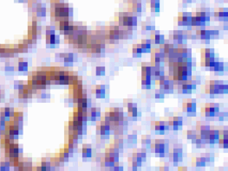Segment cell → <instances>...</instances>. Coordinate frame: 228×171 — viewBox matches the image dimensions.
Wrapping results in <instances>:
<instances>
[{"label": "cell", "mask_w": 228, "mask_h": 171, "mask_svg": "<svg viewBox=\"0 0 228 171\" xmlns=\"http://www.w3.org/2000/svg\"><path fill=\"white\" fill-rule=\"evenodd\" d=\"M169 149V141L167 139H156L151 143L150 150L152 152L158 155L161 152H165L166 154L168 153Z\"/></svg>", "instance_id": "cell-1"}, {"label": "cell", "mask_w": 228, "mask_h": 171, "mask_svg": "<svg viewBox=\"0 0 228 171\" xmlns=\"http://www.w3.org/2000/svg\"><path fill=\"white\" fill-rule=\"evenodd\" d=\"M220 112V106L217 104H207L206 107L202 109V113L203 115L208 117V118H213L215 116L218 115V113Z\"/></svg>", "instance_id": "cell-2"}, {"label": "cell", "mask_w": 228, "mask_h": 171, "mask_svg": "<svg viewBox=\"0 0 228 171\" xmlns=\"http://www.w3.org/2000/svg\"><path fill=\"white\" fill-rule=\"evenodd\" d=\"M183 112H187L188 116H195L196 114V102L194 100H186L182 104Z\"/></svg>", "instance_id": "cell-3"}, {"label": "cell", "mask_w": 228, "mask_h": 171, "mask_svg": "<svg viewBox=\"0 0 228 171\" xmlns=\"http://www.w3.org/2000/svg\"><path fill=\"white\" fill-rule=\"evenodd\" d=\"M169 129L173 130H178L181 129L183 125V119L181 117H172L168 121Z\"/></svg>", "instance_id": "cell-4"}, {"label": "cell", "mask_w": 228, "mask_h": 171, "mask_svg": "<svg viewBox=\"0 0 228 171\" xmlns=\"http://www.w3.org/2000/svg\"><path fill=\"white\" fill-rule=\"evenodd\" d=\"M222 83L220 81H211L209 84L206 86V93L210 94V96L213 97L215 94H219V85Z\"/></svg>", "instance_id": "cell-5"}, {"label": "cell", "mask_w": 228, "mask_h": 171, "mask_svg": "<svg viewBox=\"0 0 228 171\" xmlns=\"http://www.w3.org/2000/svg\"><path fill=\"white\" fill-rule=\"evenodd\" d=\"M127 118L131 120H135L137 119L138 116V109H137V105L133 102H129L127 105Z\"/></svg>", "instance_id": "cell-6"}, {"label": "cell", "mask_w": 228, "mask_h": 171, "mask_svg": "<svg viewBox=\"0 0 228 171\" xmlns=\"http://www.w3.org/2000/svg\"><path fill=\"white\" fill-rule=\"evenodd\" d=\"M150 32H151V39L150 40H153L154 44H163L166 42L165 41V37L160 33L159 30H151Z\"/></svg>", "instance_id": "cell-7"}, {"label": "cell", "mask_w": 228, "mask_h": 171, "mask_svg": "<svg viewBox=\"0 0 228 171\" xmlns=\"http://www.w3.org/2000/svg\"><path fill=\"white\" fill-rule=\"evenodd\" d=\"M88 117L89 120L96 122L101 117V109L99 107H90L88 110Z\"/></svg>", "instance_id": "cell-8"}, {"label": "cell", "mask_w": 228, "mask_h": 171, "mask_svg": "<svg viewBox=\"0 0 228 171\" xmlns=\"http://www.w3.org/2000/svg\"><path fill=\"white\" fill-rule=\"evenodd\" d=\"M153 129L155 130L156 134L163 135L166 131L165 129V121H155L152 124Z\"/></svg>", "instance_id": "cell-9"}, {"label": "cell", "mask_w": 228, "mask_h": 171, "mask_svg": "<svg viewBox=\"0 0 228 171\" xmlns=\"http://www.w3.org/2000/svg\"><path fill=\"white\" fill-rule=\"evenodd\" d=\"M219 139H220V130L211 128L209 132V138H208V144L213 145L214 144L218 143Z\"/></svg>", "instance_id": "cell-10"}, {"label": "cell", "mask_w": 228, "mask_h": 171, "mask_svg": "<svg viewBox=\"0 0 228 171\" xmlns=\"http://www.w3.org/2000/svg\"><path fill=\"white\" fill-rule=\"evenodd\" d=\"M191 15L187 13H181L178 17V24L179 26H188L190 22Z\"/></svg>", "instance_id": "cell-11"}, {"label": "cell", "mask_w": 228, "mask_h": 171, "mask_svg": "<svg viewBox=\"0 0 228 171\" xmlns=\"http://www.w3.org/2000/svg\"><path fill=\"white\" fill-rule=\"evenodd\" d=\"M214 17L219 18L220 21L227 22L228 11L227 9H219L216 11H214Z\"/></svg>", "instance_id": "cell-12"}, {"label": "cell", "mask_w": 228, "mask_h": 171, "mask_svg": "<svg viewBox=\"0 0 228 171\" xmlns=\"http://www.w3.org/2000/svg\"><path fill=\"white\" fill-rule=\"evenodd\" d=\"M196 37L200 38L201 41L203 40H210L211 39V35L209 33V30H198L195 32Z\"/></svg>", "instance_id": "cell-13"}, {"label": "cell", "mask_w": 228, "mask_h": 171, "mask_svg": "<svg viewBox=\"0 0 228 171\" xmlns=\"http://www.w3.org/2000/svg\"><path fill=\"white\" fill-rule=\"evenodd\" d=\"M82 156L84 161L92 157V148L90 144H83L82 149Z\"/></svg>", "instance_id": "cell-14"}, {"label": "cell", "mask_w": 228, "mask_h": 171, "mask_svg": "<svg viewBox=\"0 0 228 171\" xmlns=\"http://www.w3.org/2000/svg\"><path fill=\"white\" fill-rule=\"evenodd\" d=\"M180 86H181V92L183 93H191L193 90H194L196 88V85L191 83L188 81H187L185 83H183Z\"/></svg>", "instance_id": "cell-15"}, {"label": "cell", "mask_w": 228, "mask_h": 171, "mask_svg": "<svg viewBox=\"0 0 228 171\" xmlns=\"http://www.w3.org/2000/svg\"><path fill=\"white\" fill-rule=\"evenodd\" d=\"M105 86L104 85H97L96 87H94V91L96 93V97L97 99H104L105 98Z\"/></svg>", "instance_id": "cell-16"}, {"label": "cell", "mask_w": 228, "mask_h": 171, "mask_svg": "<svg viewBox=\"0 0 228 171\" xmlns=\"http://www.w3.org/2000/svg\"><path fill=\"white\" fill-rule=\"evenodd\" d=\"M140 44H141L142 53H148L152 48V42L150 39H142Z\"/></svg>", "instance_id": "cell-17"}, {"label": "cell", "mask_w": 228, "mask_h": 171, "mask_svg": "<svg viewBox=\"0 0 228 171\" xmlns=\"http://www.w3.org/2000/svg\"><path fill=\"white\" fill-rule=\"evenodd\" d=\"M152 77L148 75H142V86L143 89H150Z\"/></svg>", "instance_id": "cell-18"}, {"label": "cell", "mask_w": 228, "mask_h": 171, "mask_svg": "<svg viewBox=\"0 0 228 171\" xmlns=\"http://www.w3.org/2000/svg\"><path fill=\"white\" fill-rule=\"evenodd\" d=\"M168 157L169 161L171 163H174V164H177V163L182 161V155H179V154H177L175 152H173L171 150L168 152Z\"/></svg>", "instance_id": "cell-19"}, {"label": "cell", "mask_w": 228, "mask_h": 171, "mask_svg": "<svg viewBox=\"0 0 228 171\" xmlns=\"http://www.w3.org/2000/svg\"><path fill=\"white\" fill-rule=\"evenodd\" d=\"M214 50L213 48H202L201 49V58L202 59H208L214 57Z\"/></svg>", "instance_id": "cell-20"}, {"label": "cell", "mask_w": 228, "mask_h": 171, "mask_svg": "<svg viewBox=\"0 0 228 171\" xmlns=\"http://www.w3.org/2000/svg\"><path fill=\"white\" fill-rule=\"evenodd\" d=\"M59 37L56 36V34L51 35V36H48L46 37V43L48 45H51V46H55L59 43Z\"/></svg>", "instance_id": "cell-21"}, {"label": "cell", "mask_w": 228, "mask_h": 171, "mask_svg": "<svg viewBox=\"0 0 228 171\" xmlns=\"http://www.w3.org/2000/svg\"><path fill=\"white\" fill-rule=\"evenodd\" d=\"M151 74H152L151 64L148 63V62H143V63H142V75L151 76Z\"/></svg>", "instance_id": "cell-22"}, {"label": "cell", "mask_w": 228, "mask_h": 171, "mask_svg": "<svg viewBox=\"0 0 228 171\" xmlns=\"http://www.w3.org/2000/svg\"><path fill=\"white\" fill-rule=\"evenodd\" d=\"M152 140L148 135H144L142 137V148L145 149H150V145H151Z\"/></svg>", "instance_id": "cell-23"}, {"label": "cell", "mask_w": 228, "mask_h": 171, "mask_svg": "<svg viewBox=\"0 0 228 171\" xmlns=\"http://www.w3.org/2000/svg\"><path fill=\"white\" fill-rule=\"evenodd\" d=\"M132 54H133V57H135V58H140L142 56V50L140 43L133 45V47H132Z\"/></svg>", "instance_id": "cell-24"}, {"label": "cell", "mask_w": 228, "mask_h": 171, "mask_svg": "<svg viewBox=\"0 0 228 171\" xmlns=\"http://www.w3.org/2000/svg\"><path fill=\"white\" fill-rule=\"evenodd\" d=\"M225 64L223 62H221L220 61H217L215 65L213 66L212 70L213 72H215V73H218V75H220V73H223L225 71Z\"/></svg>", "instance_id": "cell-25"}, {"label": "cell", "mask_w": 228, "mask_h": 171, "mask_svg": "<svg viewBox=\"0 0 228 171\" xmlns=\"http://www.w3.org/2000/svg\"><path fill=\"white\" fill-rule=\"evenodd\" d=\"M131 11H132V12H135V13H141L142 11V4L140 2H137V1H134L131 4Z\"/></svg>", "instance_id": "cell-26"}, {"label": "cell", "mask_w": 228, "mask_h": 171, "mask_svg": "<svg viewBox=\"0 0 228 171\" xmlns=\"http://www.w3.org/2000/svg\"><path fill=\"white\" fill-rule=\"evenodd\" d=\"M211 130V126L208 124L204 123V122H198L196 125V130L200 132V131H203V130Z\"/></svg>", "instance_id": "cell-27"}, {"label": "cell", "mask_w": 228, "mask_h": 171, "mask_svg": "<svg viewBox=\"0 0 228 171\" xmlns=\"http://www.w3.org/2000/svg\"><path fill=\"white\" fill-rule=\"evenodd\" d=\"M150 9L153 12L160 11V0H150Z\"/></svg>", "instance_id": "cell-28"}, {"label": "cell", "mask_w": 228, "mask_h": 171, "mask_svg": "<svg viewBox=\"0 0 228 171\" xmlns=\"http://www.w3.org/2000/svg\"><path fill=\"white\" fill-rule=\"evenodd\" d=\"M205 161L206 164H213L214 161V155L212 153H205V154H201V156Z\"/></svg>", "instance_id": "cell-29"}, {"label": "cell", "mask_w": 228, "mask_h": 171, "mask_svg": "<svg viewBox=\"0 0 228 171\" xmlns=\"http://www.w3.org/2000/svg\"><path fill=\"white\" fill-rule=\"evenodd\" d=\"M137 141V134L134 132V134L127 135V143L128 144H135Z\"/></svg>", "instance_id": "cell-30"}, {"label": "cell", "mask_w": 228, "mask_h": 171, "mask_svg": "<svg viewBox=\"0 0 228 171\" xmlns=\"http://www.w3.org/2000/svg\"><path fill=\"white\" fill-rule=\"evenodd\" d=\"M195 166L196 167H205L206 165V161L205 159L202 157V156H198V157H196L195 158Z\"/></svg>", "instance_id": "cell-31"}, {"label": "cell", "mask_w": 228, "mask_h": 171, "mask_svg": "<svg viewBox=\"0 0 228 171\" xmlns=\"http://www.w3.org/2000/svg\"><path fill=\"white\" fill-rule=\"evenodd\" d=\"M142 30L144 32H146V31H151V30H154V25H151L150 22H142Z\"/></svg>", "instance_id": "cell-32"}, {"label": "cell", "mask_w": 228, "mask_h": 171, "mask_svg": "<svg viewBox=\"0 0 228 171\" xmlns=\"http://www.w3.org/2000/svg\"><path fill=\"white\" fill-rule=\"evenodd\" d=\"M228 93L227 84L220 83L219 85V94H226Z\"/></svg>", "instance_id": "cell-33"}, {"label": "cell", "mask_w": 228, "mask_h": 171, "mask_svg": "<svg viewBox=\"0 0 228 171\" xmlns=\"http://www.w3.org/2000/svg\"><path fill=\"white\" fill-rule=\"evenodd\" d=\"M218 143H219V145H220V147L227 149V148H228V138H220V139H219Z\"/></svg>", "instance_id": "cell-34"}, {"label": "cell", "mask_w": 228, "mask_h": 171, "mask_svg": "<svg viewBox=\"0 0 228 171\" xmlns=\"http://www.w3.org/2000/svg\"><path fill=\"white\" fill-rule=\"evenodd\" d=\"M197 136V132L196 130H188L187 131V138L189 140H194L195 138Z\"/></svg>", "instance_id": "cell-35"}, {"label": "cell", "mask_w": 228, "mask_h": 171, "mask_svg": "<svg viewBox=\"0 0 228 171\" xmlns=\"http://www.w3.org/2000/svg\"><path fill=\"white\" fill-rule=\"evenodd\" d=\"M96 75L97 76H103L105 75V67L98 66L96 67Z\"/></svg>", "instance_id": "cell-36"}, {"label": "cell", "mask_w": 228, "mask_h": 171, "mask_svg": "<svg viewBox=\"0 0 228 171\" xmlns=\"http://www.w3.org/2000/svg\"><path fill=\"white\" fill-rule=\"evenodd\" d=\"M154 97L158 99V100H162V99H164L165 97V93L161 91V90H156V92H155V94H154Z\"/></svg>", "instance_id": "cell-37"}, {"label": "cell", "mask_w": 228, "mask_h": 171, "mask_svg": "<svg viewBox=\"0 0 228 171\" xmlns=\"http://www.w3.org/2000/svg\"><path fill=\"white\" fill-rule=\"evenodd\" d=\"M37 14H38V17H44L46 15V9L44 7L38 8V11H37Z\"/></svg>", "instance_id": "cell-38"}, {"label": "cell", "mask_w": 228, "mask_h": 171, "mask_svg": "<svg viewBox=\"0 0 228 171\" xmlns=\"http://www.w3.org/2000/svg\"><path fill=\"white\" fill-rule=\"evenodd\" d=\"M217 116L219 117V120L224 121L227 119V112H219Z\"/></svg>", "instance_id": "cell-39"}, {"label": "cell", "mask_w": 228, "mask_h": 171, "mask_svg": "<svg viewBox=\"0 0 228 171\" xmlns=\"http://www.w3.org/2000/svg\"><path fill=\"white\" fill-rule=\"evenodd\" d=\"M209 33L211 35V37H217V36H219V34H220V31L217 30H209Z\"/></svg>", "instance_id": "cell-40"}, {"label": "cell", "mask_w": 228, "mask_h": 171, "mask_svg": "<svg viewBox=\"0 0 228 171\" xmlns=\"http://www.w3.org/2000/svg\"><path fill=\"white\" fill-rule=\"evenodd\" d=\"M19 69H20V70H26L27 69L26 62H20V63H19Z\"/></svg>", "instance_id": "cell-41"}, {"label": "cell", "mask_w": 228, "mask_h": 171, "mask_svg": "<svg viewBox=\"0 0 228 171\" xmlns=\"http://www.w3.org/2000/svg\"><path fill=\"white\" fill-rule=\"evenodd\" d=\"M45 34H46V37H48V36H51V35H54V34H55V30H53V29H47Z\"/></svg>", "instance_id": "cell-42"}, {"label": "cell", "mask_w": 228, "mask_h": 171, "mask_svg": "<svg viewBox=\"0 0 228 171\" xmlns=\"http://www.w3.org/2000/svg\"><path fill=\"white\" fill-rule=\"evenodd\" d=\"M160 169L161 170H169V166L168 164H165L163 166L160 167Z\"/></svg>", "instance_id": "cell-43"}, {"label": "cell", "mask_w": 228, "mask_h": 171, "mask_svg": "<svg viewBox=\"0 0 228 171\" xmlns=\"http://www.w3.org/2000/svg\"><path fill=\"white\" fill-rule=\"evenodd\" d=\"M203 43H209L210 42V40H203V41H201Z\"/></svg>", "instance_id": "cell-44"}, {"label": "cell", "mask_w": 228, "mask_h": 171, "mask_svg": "<svg viewBox=\"0 0 228 171\" xmlns=\"http://www.w3.org/2000/svg\"><path fill=\"white\" fill-rule=\"evenodd\" d=\"M224 30H227V25H224Z\"/></svg>", "instance_id": "cell-45"}]
</instances>
